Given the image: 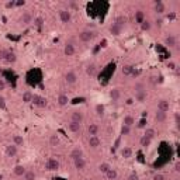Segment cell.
Returning <instances> with one entry per match:
<instances>
[{
	"instance_id": "cell-4",
	"label": "cell",
	"mask_w": 180,
	"mask_h": 180,
	"mask_svg": "<svg viewBox=\"0 0 180 180\" xmlns=\"http://www.w3.org/2000/svg\"><path fill=\"white\" fill-rule=\"evenodd\" d=\"M79 38H80V41H83V42H90V41L94 38V33L90 31V30H85V31H82V33L79 34Z\"/></svg>"
},
{
	"instance_id": "cell-7",
	"label": "cell",
	"mask_w": 180,
	"mask_h": 180,
	"mask_svg": "<svg viewBox=\"0 0 180 180\" xmlns=\"http://www.w3.org/2000/svg\"><path fill=\"white\" fill-rule=\"evenodd\" d=\"M75 52H76V48H75V45L72 44V42L65 44V47H63V54H65V56H73Z\"/></svg>"
},
{
	"instance_id": "cell-13",
	"label": "cell",
	"mask_w": 180,
	"mask_h": 180,
	"mask_svg": "<svg viewBox=\"0 0 180 180\" xmlns=\"http://www.w3.org/2000/svg\"><path fill=\"white\" fill-rule=\"evenodd\" d=\"M33 21H34L33 14H31L30 11H26V13H23V16H21V23L24 24V26H28V24H31Z\"/></svg>"
},
{
	"instance_id": "cell-31",
	"label": "cell",
	"mask_w": 180,
	"mask_h": 180,
	"mask_svg": "<svg viewBox=\"0 0 180 180\" xmlns=\"http://www.w3.org/2000/svg\"><path fill=\"white\" fill-rule=\"evenodd\" d=\"M135 124V118L132 115H125L124 120H122V125H127V127H132Z\"/></svg>"
},
{
	"instance_id": "cell-54",
	"label": "cell",
	"mask_w": 180,
	"mask_h": 180,
	"mask_svg": "<svg viewBox=\"0 0 180 180\" xmlns=\"http://www.w3.org/2000/svg\"><path fill=\"white\" fill-rule=\"evenodd\" d=\"M175 172L180 173V162H179V161H177L176 163H175Z\"/></svg>"
},
{
	"instance_id": "cell-36",
	"label": "cell",
	"mask_w": 180,
	"mask_h": 180,
	"mask_svg": "<svg viewBox=\"0 0 180 180\" xmlns=\"http://www.w3.org/2000/svg\"><path fill=\"white\" fill-rule=\"evenodd\" d=\"M145 20V14H143L142 10H136L135 11V23L136 24H141V23Z\"/></svg>"
},
{
	"instance_id": "cell-56",
	"label": "cell",
	"mask_w": 180,
	"mask_h": 180,
	"mask_svg": "<svg viewBox=\"0 0 180 180\" xmlns=\"http://www.w3.org/2000/svg\"><path fill=\"white\" fill-rule=\"evenodd\" d=\"M125 103H127V106H132V104H134V99H127Z\"/></svg>"
},
{
	"instance_id": "cell-37",
	"label": "cell",
	"mask_w": 180,
	"mask_h": 180,
	"mask_svg": "<svg viewBox=\"0 0 180 180\" xmlns=\"http://www.w3.org/2000/svg\"><path fill=\"white\" fill-rule=\"evenodd\" d=\"M151 142H152L151 138H148V136H145V135L141 136L139 143H141V146H142V148H148L149 145H151Z\"/></svg>"
},
{
	"instance_id": "cell-48",
	"label": "cell",
	"mask_w": 180,
	"mask_h": 180,
	"mask_svg": "<svg viewBox=\"0 0 180 180\" xmlns=\"http://www.w3.org/2000/svg\"><path fill=\"white\" fill-rule=\"evenodd\" d=\"M152 180H165V176L162 173H155L154 176H152Z\"/></svg>"
},
{
	"instance_id": "cell-18",
	"label": "cell",
	"mask_w": 180,
	"mask_h": 180,
	"mask_svg": "<svg viewBox=\"0 0 180 180\" xmlns=\"http://www.w3.org/2000/svg\"><path fill=\"white\" fill-rule=\"evenodd\" d=\"M165 45H168L169 48H175L177 45V40L175 35H168L165 38Z\"/></svg>"
},
{
	"instance_id": "cell-49",
	"label": "cell",
	"mask_w": 180,
	"mask_h": 180,
	"mask_svg": "<svg viewBox=\"0 0 180 180\" xmlns=\"http://www.w3.org/2000/svg\"><path fill=\"white\" fill-rule=\"evenodd\" d=\"M13 7H16V0H9L6 3V9H13Z\"/></svg>"
},
{
	"instance_id": "cell-32",
	"label": "cell",
	"mask_w": 180,
	"mask_h": 180,
	"mask_svg": "<svg viewBox=\"0 0 180 180\" xmlns=\"http://www.w3.org/2000/svg\"><path fill=\"white\" fill-rule=\"evenodd\" d=\"M134 70H135V68H134L132 65H124V66H122V75H124V76H131Z\"/></svg>"
},
{
	"instance_id": "cell-53",
	"label": "cell",
	"mask_w": 180,
	"mask_h": 180,
	"mask_svg": "<svg viewBox=\"0 0 180 180\" xmlns=\"http://www.w3.org/2000/svg\"><path fill=\"white\" fill-rule=\"evenodd\" d=\"M7 51H9V49H0V59H2V61L4 59V56H6Z\"/></svg>"
},
{
	"instance_id": "cell-9",
	"label": "cell",
	"mask_w": 180,
	"mask_h": 180,
	"mask_svg": "<svg viewBox=\"0 0 180 180\" xmlns=\"http://www.w3.org/2000/svg\"><path fill=\"white\" fill-rule=\"evenodd\" d=\"M108 31H110V34H113L114 37H118V35H121V33H122V27H120L118 24L113 23V24L108 27Z\"/></svg>"
},
{
	"instance_id": "cell-6",
	"label": "cell",
	"mask_w": 180,
	"mask_h": 180,
	"mask_svg": "<svg viewBox=\"0 0 180 180\" xmlns=\"http://www.w3.org/2000/svg\"><path fill=\"white\" fill-rule=\"evenodd\" d=\"M170 108V103H169V100H166V99H162L158 101V111H163V113H168Z\"/></svg>"
},
{
	"instance_id": "cell-11",
	"label": "cell",
	"mask_w": 180,
	"mask_h": 180,
	"mask_svg": "<svg viewBox=\"0 0 180 180\" xmlns=\"http://www.w3.org/2000/svg\"><path fill=\"white\" fill-rule=\"evenodd\" d=\"M83 113H80V111H73V113L70 114V121H75V122H79V124H82L83 122Z\"/></svg>"
},
{
	"instance_id": "cell-27",
	"label": "cell",
	"mask_w": 180,
	"mask_h": 180,
	"mask_svg": "<svg viewBox=\"0 0 180 180\" xmlns=\"http://www.w3.org/2000/svg\"><path fill=\"white\" fill-rule=\"evenodd\" d=\"M59 143H61V139H59V136L56 135V134H52L51 136H49V145H51L52 148L58 146Z\"/></svg>"
},
{
	"instance_id": "cell-16",
	"label": "cell",
	"mask_w": 180,
	"mask_h": 180,
	"mask_svg": "<svg viewBox=\"0 0 180 180\" xmlns=\"http://www.w3.org/2000/svg\"><path fill=\"white\" fill-rule=\"evenodd\" d=\"M70 158L76 159V158H83V149L80 146H75L72 151H70Z\"/></svg>"
},
{
	"instance_id": "cell-28",
	"label": "cell",
	"mask_w": 180,
	"mask_h": 180,
	"mask_svg": "<svg viewBox=\"0 0 180 180\" xmlns=\"http://www.w3.org/2000/svg\"><path fill=\"white\" fill-rule=\"evenodd\" d=\"M117 177H118V172L115 169H113V168L106 173V179L107 180H117Z\"/></svg>"
},
{
	"instance_id": "cell-12",
	"label": "cell",
	"mask_w": 180,
	"mask_h": 180,
	"mask_svg": "<svg viewBox=\"0 0 180 180\" xmlns=\"http://www.w3.org/2000/svg\"><path fill=\"white\" fill-rule=\"evenodd\" d=\"M73 165L76 170H83L86 168V161L83 158H76L73 159Z\"/></svg>"
},
{
	"instance_id": "cell-57",
	"label": "cell",
	"mask_w": 180,
	"mask_h": 180,
	"mask_svg": "<svg viewBox=\"0 0 180 180\" xmlns=\"http://www.w3.org/2000/svg\"><path fill=\"white\" fill-rule=\"evenodd\" d=\"M0 180H2V176H0Z\"/></svg>"
},
{
	"instance_id": "cell-47",
	"label": "cell",
	"mask_w": 180,
	"mask_h": 180,
	"mask_svg": "<svg viewBox=\"0 0 180 180\" xmlns=\"http://www.w3.org/2000/svg\"><path fill=\"white\" fill-rule=\"evenodd\" d=\"M0 108H2V110H7L6 100H4V97H2V96H0Z\"/></svg>"
},
{
	"instance_id": "cell-50",
	"label": "cell",
	"mask_w": 180,
	"mask_h": 180,
	"mask_svg": "<svg viewBox=\"0 0 180 180\" xmlns=\"http://www.w3.org/2000/svg\"><path fill=\"white\" fill-rule=\"evenodd\" d=\"M168 68H169L170 70H176L177 69V65L175 62H172V61H170V62H168Z\"/></svg>"
},
{
	"instance_id": "cell-17",
	"label": "cell",
	"mask_w": 180,
	"mask_h": 180,
	"mask_svg": "<svg viewBox=\"0 0 180 180\" xmlns=\"http://www.w3.org/2000/svg\"><path fill=\"white\" fill-rule=\"evenodd\" d=\"M99 131H100V127L97 124H90L87 127V132L90 136H97L99 135Z\"/></svg>"
},
{
	"instance_id": "cell-35",
	"label": "cell",
	"mask_w": 180,
	"mask_h": 180,
	"mask_svg": "<svg viewBox=\"0 0 180 180\" xmlns=\"http://www.w3.org/2000/svg\"><path fill=\"white\" fill-rule=\"evenodd\" d=\"M94 111H96V114H97L99 117H103L104 113H106V107H104V104H96Z\"/></svg>"
},
{
	"instance_id": "cell-40",
	"label": "cell",
	"mask_w": 180,
	"mask_h": 180,
	"mask_svg": "<svg viewBox=\"0 0 180 180\" xmlns=\"http://www.w3.org/2000/svg\"><path fill=\"white\" fill-rule=\"evenodd\" d=\"M145 136H148V138H151V139H154L155 136H156V131H155V128H145V134H143Z\"/></svg>"
},
{
	"instance_id": "cell-20",
	"label": "cell",
	"mask_w": 180,
	"mask_h": 180,
	"mask_svg": "<svg viewBox=\"0 0 180 180\" xmlns=\"http://www.w3.org/2000/svg\"><path fill=\"white\" fill-rule=\"evenodd\" d=\"M120 154H121V156H122L124 159H129L131 156H132L134 151H132V148H129V146H124V148L121 149V152H120Z\"/></svg>"
},
{
	"instance_id": "cell-45",
	"label": "cell",
	"mask_w": 180,
	"mask_h": 180,
	"mask_svg": "<svg viewBox=\"0 0 180 180\" xmlns=\"http://www.w3.org/2000/svg\"><path fill=\"white\" fill-rule=\"evenodd\" d=\"M173 118H175V125H176V128L179 129L180 128V114L177 113H175V115H173Z\"/></svg>"
},
{
	"instance_id": "cell-5",
	"label": "cell",
	"mask_w": 180,
	"mask_h": 180,
	"mask_svg": "<svg viewBox=\"0 0 180 180\" xmlns=\"http://www.w3.org/2000/svg\"><path fill=\"white\" fill-rule=\"evenodd\" d=\"M4 154H6L7 158H14L16 155L19 154V148L16 146L14 143L13 145H7V146L4 148Z\"/></svg>"
},
{
	"instance_id": "cell-3",
	"label": "cell",
	"mask_w": 180,
	"mask_h": 180,
	"mask_svg": "<svg viewBox=\"0 0 180 180\" xmlns=\"http://www.w3.org/2000/svg\"><path fill=\"white\" fill-rule=\"evenodd\" d=\"M59 20H61L63 24H68V23H70V20H72V13H70L68 9L59 10Z\"/></svg>"
},
{
	"instance_id": "cell-1",
	"label": "cell",
	"mask_w": 180,
	"mask_h": 180,
	"mask_svg": "<svg viewBox=\"0 0 180 180\" xmlns=\"http://www.w3.org/2000/svg\"><path fill=\"white\" fill-rule=\"evenodd\" d=\"M31 103L35 107H38V108H45V107L48 106V100L45 99L44 96L33 94V101H31Z\"/></svg>"
},
{
	"instance_id": "cell-46",
	"label": "cell",
	"mask_w": 180,
	"mask_h": 180,
	"mask_svg": "<svg viewBox=\"0 0 180 180\" xmlns=\"http://www.w3.org/2000/svg\"><path fill=\"white\" fill-rule=\"evenodd\" d=\"M128 180H139V176H138V173L136 172H131L128 176Z\"/></svg>"
},
{
	"instance_id": "cell-55",
	"label": "cell",
	"mask_w": 180,
	"mask_h": 180,
	"mask_svg": "<svg viewBox=\"0 0 180 180\" xmlns=\"http://www.w3.org/2000/svg\"><path fill=\"white\" fill-rule=\"evenodd\" d=\"M149 82H151L152 85H156V82H158V77H156V76H151V79H149Z\"/></svg>"
},
{
	"instance_id": "cell-42",
	"label": "cell",
	"mask_w": 180,
	"mask_h": 180,
	"mask_svg": "<svg viewBox=\"0 0 180 180\" xmlns=\"http://www.w3.org/2000/svg\"><path fill=\"white\" fill-rule=\"evenodd\" d=\"M86 73L89 75V76H96V65H89L87 68H86Z\"/></svg>"
},
{
	"instance_id": "cell-26",
	"label": "cell",
	"mask_w": 180,
	"mask_h": 180,
	"mask_svg": "<svg viewBox=\"0 0 180 180\" xmlns=\"http://www.w3.org/2000/svg\"><path fill=\"white\" fill-rule=\"evenodd\" d=\"M13 143L19 148V146H24L26 141H24V138H23L21 135H14V136H13Z\"/></svg>"
},
{
	"instance_id": "cell-8",
	"label": "cell",
	"mask_w": 180,
	"mask_h": 180,
	"mask_svg": "<svg viewBox=\"0 0 180 180\" xmlns=\"http://www.w3.org/2000/svg\"><path fill=\"white\" fill-rule=\"evenodd\" d=\"M65 82H66L68 85H75L77 82V75L75 73L73 70H69V72L65 75Z\"/></svg>"
},
{
	"instance_id": "cell-43",
	"label": "cell",
	"mask_w": 180,
	"mask_h": 180,
	"mask_svg": "<svg viewBox=\"0 0 180 180\" xmlns=\"http://www.w3.org/2000/svg\"><path fill=\"white\" fill-rule=\"evenodd\" d=\"M136 128H139V129H142V128H146V118L145 117H142L138 121V124H136Z\"/></svg>"
},
{
	"instance_id": "cell-30",
	"label": "cell",
	"mask_w": 180,
	"mask_h": 180,
	"mask_svg": "<svg viewBox=\"0 0 180 180\" xmlns=\"http://www.w3.org/2000/svg\"><path fill=\"white\" fill-rule=\"evenodd\" d=\"M21 100H23V103H26V104H30L31 101H33V93L31 92H24L21 96Z\"/></svg>"
},
{
	"instance_id": "cell-2",
	"label": "cell",
	"mask_w": 180,
	"mask_h": 180,
	"mask_svg": "<svg viewBox=\"0 0 180 180\" xmlns=\"http://www.w3.org/2000/svg\"><path fill=\"white\" fill-rule=\"evenodd\" d=\"M59 169V162L55 158H49L45 163V170L47 172H56Z\"/></svg>"
},
{
	"instance_id": "cell-29",
	"label": "cell",
	"mask_w": 180,
	"mask_h": 180,
	"mask_svg": "<svg viewBox=\"0 0 180 180\" xmlns=\"http://www.w3.org/2000/svg\"><path fill=\"white\" fill-rule=\"evenodd\" d=\"M127 21H128V20H127V17H125V16H117V17H115V20H114V23H115V24H118V26L120 27H122V28H124V26L125 24H127Z\"/></svg>"
},
{
	"instance_id": "cell-24",
	"label": "cell",
	"mask_w": 180,
	"mask_h": 180,
	"mask_svg": "<svg viewBox=\"0 0 180 180\" xmlns=\"http://www.w3.org/2000/svg\"><path fill=\"white\" fill-rule=\"evenodd\" d=\"M56 101H58V104L61 107H65V106H68V103H69V97H68L66 94H59Z\"/></svg>"
},
{
	"instance_id": "cell-38",
	"label": "cell",
	"mask_w": 180,
	"mask_h": 180,
	"mask_svg": "<svg viewBox=\"0 0 180 180\" xmlns=\"http://www.w3.org/2000/svg\"><path fill=\"white\" fill-rule=\"evenodd\" d=\"M139 27H141V30H142V31H149V30H151V27H152V24H151V21H149V20H143V21L139 24Z\"/></svg>"
},
{
	"instance_id": "cell-23",
	"label": "cell",
	"mask_w": 180,
	"mask_h": 180,
	"mask_svg": "<svg viewBox=\"0 0 180 180\" xmlns=\"http://www.w3.org/2000/svg\"><path fill=\"white\" fill-rule=\"evenodd\" d=\"M26 172H27V170H26V168H24L23 165H17V166H14V169H13V173H14L16 176H19V177H23Z\"/></svg>"
},
{
	"instance_id": "cell-22",
	"label": "cell",
	"mask_w": 180,
	"mask_h": 180,
	"mask_svg": "<svg viewBox=\"0 0 180 180\" xmlns=\"http://www.w3.org/2000/svg\"><path fill=\"white\" fill-rule=\"evenodd\" d=\"M108 96H110V99L113 100V101H118L120 97H121V92H120L118 89H111L110 93H108Z\"/></svg>"
},
{
	"instance_id": "cell-51",
	"label": "cell",
	"mask_w": 180,
	"mask_h": 180,
	"mask_svg": "<svg viewBox=\"0 0 180 180\" xmlns=\"http://www.w3.org/2000/svg\"><path fill=\"white\" fill-rule=\"evenodd\" d=\"M26 6V0H16V7H23Z\"/></svg>"
},
{
	"instance_id": "cell-34",
	"label": "cell",
	"mask_w": 180,
	"mask_h": 180,
	"mask_svg": "<svg viewBox=\"0 0 180 180\" xmlns=\"http://www.w3.org/2000/svg\"><path fill=\"white\" fill-rule=\"evenodd\" d=\"M110 169H111V166H110V163H107V162H103V163H100L99 165V172L103 173V175H106Z\"/></svg>"
},
{
	"instance_id": "cell-15",
	"label": "cell",
	"mask_w": 180,
	"mask_h": 180,
	"mask_svg": "<svg viewBox=\"0 0 180 180\" xmlns=\"http://www.w3.org/2000/svg\"><path fill=\"white\" fill-rule=\"evenodd\" d=\"M154 10L156 11V13H158V14H163V13H165L166 11V6L163 3H162V2H159V0H156V2H155L154 3Z\"/></svg>"
},
{
	"instance_id": "cell-25",
	"label": "cell",
	"mask_w": 180,
	"mask_h": 180,
	"mask_svg": "<svg viewBox=\"0 0 180 180\" xmlns=\"http://www.w3.org/2000/svg\"><path fill=\"white\" fill-rule=\"evenodd\" d=\"M166 118H168V113H163V111H156L155 114V120L158 122H165Z\"/></svg>"
},
{
	"instance_id": "cell-33",
	"label": "cell",
	"mask_w": 180,
	"mask_h": 180,
	"mask_svg": "<svg viewBox=\"0 0 180 180\" xmlns=\"http://www.w3.org/2000/svg\"><path fill=\"white\" fill-rule=\"evenodd\" d=\"M44 24H45V20L41 17V16H38V17H35L34 19V26L37 27L38 30H42V27H44Z\"/></svg>"
},
{
	"instance_id": "cell-21",
	"label": "cell",
	"mask_w": 180,
	"mask_h": 180,
	"mask_svg": "<svg viewBox=\"0 0 180 180\" xmlns=\"http://www.w3.org/2000/svg\"><path fill=\"white\" fill-rule=\"evenodd\" d=\"M145 100H146V90H145V92H136L135 93L134 101H136V103H143Z\"/></svg>"
},
{
	"instance_id": "cell-52",
	"label": "cell",
	"mask_w": 180,
	"mask_h": 180,
	"mask_svg": "<svg viewBox=\"0 0 180 180\" xmlns=\"http://www.w3.org/2000/svg\"><path fill=\"white\" fill-rule=\"evenodd\" d=\"M6 86H7L6 80H4V79H0V92H2V90H4V89H6Z\"/></svg>"
},
{
	"instance_id": "cell-39",
	"label": "cell",
	"mask_w": 180,
	"mask_h": 180,
	"mask_svg": "<svg viewBox=\"0 0 180 180\" xmlns=\"http://www.w3.org/2000/svg\"><path fill=\"white\" fill-rule=\"evenodd\" d=\"M23 177H24V180H35V179H37V175H35L33 170H27Z\"/></svg>"
},
{
	"instance_id": "cell-14",
	"label": "cell",
	"mask_w": 180,
	"mask_h": 180,
	"mask_svg": "<svg viewBox=\"0 0 180 180\" xmlns=\"http://www.w3.org/2000/svg\"><path fill=\"white\" fill-rule=\"evenodd\" d=\"M80 128H82V124H79V122H75V121H69V122H68V129H69L70 132L76 134V132L80 131Z\"/></svg>"
},
{
	"instance_id": "cell-44",
	"label": "cell",
	"mask_w": 180,
	"mask_h": 180,
	"mask_svg": "<svg viewBox=\"0 0 180 180\" xmlns=\"http://www.w3.org/2000/svg\"><path fill=\"white\" fill-rule=\"evenodd\" d=\"M131 134V127H127V125H122L121 127V136L129 135Z\"/></svg>"
},
{
	"instance_id": "cell-41",
	"label": "cell",
	"mask_w": 180,
	"mask_h": 180,
	"mask_svg": "<svg viewBox=\"0 0 180 180\" xmlns=\"http://www.w3.org/2000/svg\"><path fill=\"white\" fill-rule=\"evenodd\" d=\"M134 90L136 92H145V83L143 82H136L135 85H134Z\"/></svg>"
},
{
	"instance_id": "cell-10",
	"label": "cell",
	"mask_w": 180,
	"mask_h": 180,
	"mask_svg": "<svg viewBox=\"0 0 180 180\" xmlns=\"http://www.w3.org/2000/svg\"><path fill=\"white\" fill-rule=\"evenodd\" d=\"M87 143H89V146L92 148V149H97V148L101 145V141H100L99 136H90L89 141H87Z\"/></svg>"
},
{
	"instance_id": "cell-19",
	"label": "cell",
	"mask_w": 180,
	"mask_h": 180,
	"mask_svg": "<svg viewBox=\"0 0 180 180\" xmlns=\"http://www.w3.org/2000/svg\"><path fill=\"white\" fill-rule=\"evenodd\" d=\"M16 59H17V56H16V54L13 51H10V49H9L7 51V54H6V56H4V62L6 63H14L16 62Z\"/></svg>"
}]
</instances>
